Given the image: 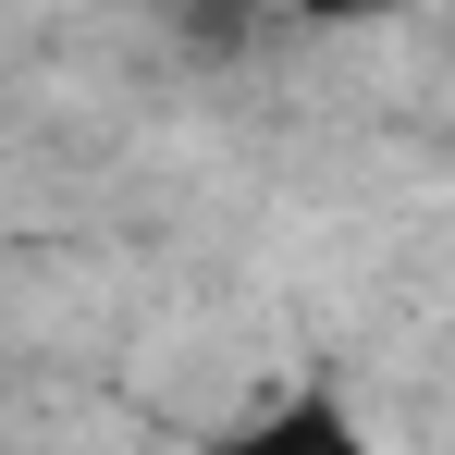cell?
Wrapping results in <instances>:
<instances>
[{
	"mask_svg": "<svg viewBox=\"0 0 455 455\" xmlns=\"http://www.w3.org/2000/svg\"><path fill=\"white\" fill-rule=\"evenodd\" d=\"M222 455H370V431L345 419V394L296 381V394H283V406H259V419H246Z\"/></svg>",
	"mask_w": 455,
	"mask_h": 455,
	"instance_id": "cell-1",
	"label": "cell"
},
{
	"mask_svg": "<svg viewBox=\"0 0 455 455\" xmlns=\"http://www.w3.org/2000/svg\"><path fill=\"white\" fill-rule=\"evenodd\" d=\"M307 25H370V12H394V0H296Z\"/></svg>",
	"mask_w": 455,
	"mask_h": 455,
	"instance_id": "cell-2",
	"label": "cell"
},
{
	"mask_svg": "<svg viewBox=\"0 0 455 455\" xmlns=\"http://www.w3.org/2000/svg\"><path fill=\"white\" fill-rule=\"evenodd\" d=\"M0 12H12V0H0Z\"/></svg>",
	"mask_w": 455,
	"mask_h": 455,
	"instance_id": "cell-3",
	"label": "cell"
}]
</instances>
